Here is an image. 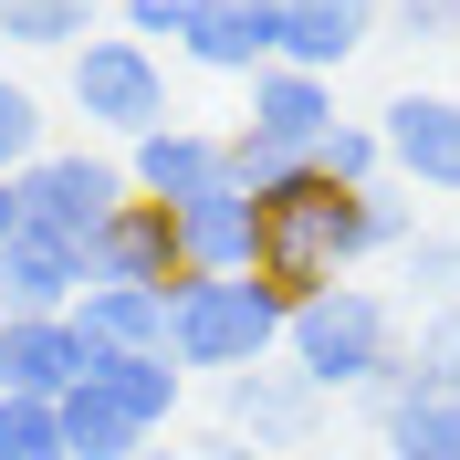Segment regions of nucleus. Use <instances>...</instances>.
<instances>
[{
  "label": "nucleus",
  "mask_w": 460,
  "mask_h": 460,
  "mask_svg": "<svg viewBox=\"0 0 460 460\" xmlns=\"http://www.w3.org/2000/svg\"><path fill=\"white\" fill-rule=\"evenodd\" d=\"M419 241V199H408L398 178H376V189H324L314 168L283 178L272 199H261V283L304 304V293H335L356 261H398Z\"/></svg>",
  "instance_id": "1"
},
{
  "label": "nucleus",
  "mask_w": 460,
  "mask_h": 460,
  "mask_svg": "<svg viewBox=\"0 0 460 460\" xmlns=\"http://www.w3.org/2000/svg\"><path fill=\"white\" fill-rule=\"evenodd\" d=\"M283 324H293V304L261 272H230V283L178 272L168 283V367L178 376H252L283 356Z\"/></svg>",
  "instance_id": "2"
},
{
  "label": "nucleus",
  "mask_w": 460,
  "mask_h": 460,
  "mask_svg": "<svg viewBox=\"0 0 460 460\" xmlns=\"http://www.w3.org/2000/svg\"><path fill=\"white\" fill-rule=\"evenodd\" d=\"M283 356H293V376H304V387H324V398H367L376 376H398L408 324H398V304H387V293L335 283V293H304V304H293Z\"/></svg>",
  "instance_id": "3"
},
{
  "label": "nucleus",
  "mask_w": 460,
  "mask_h": 460,
  "mask_svg": "<svg viewBox=\"0 0 460 460\" xmlns=\"http://www.w3.org/2000/svg\"><path fill=\"white\" fill-rule=\"evenodd\" d=\"M11 199H22V230H42L63 252H94V230L137 199V189H126V157H105V146H42L11 178Z\"/></svg>",
  "instance_id": "4"
},
{
  "label": "nucleus",
  "mask_w": 460,
  "mask_h": 460,
  "mask_svg": "<svg viewBox=\"0 0 460 460\" xmlns=\"http://www.w3.org/2000/svg\"><path fill=\"white\" fill-rule=\"evenodd\" d=\"M63 94H74V115H84L94 137H115V146H137V137H157L168 126V63L146 53V42H126V31H94L84 53L63 63Z\"/></svg>",
  "instance_id": "5"
},
{
  "label": "nucleus",
  "mask_w": 460,
  "mask_h": 460,
  "mask_svg": "<svg viewBox=\"0 0 460 460\" xmlns=\"http://www.w3.org/2000/svg\"><path fill=\"white\" fill-rule=\"evenodd\" d=\"M376 146L408 199H460V94H387Z\"/></svg>",
  "instance_id": "6"
},
{
  "label": "nucleus",
  "mask_w": 460,
  "mask_h": 460,
  "mask_svg": "<svg viewBox=\"0 0 460 460\" xmlns=\"http://www.w3.org/2000/svg\"><path fill=\"white\" fill-rule=\"evenodd\" d=\"M230 137H252V146H272V157H304V168H314V146L335 137V84H324V74H293V63H261Z\"/></svg>",
  "instance_id": "7"
},
{
  "label": "nucleus",
  "mask_w": 460,
  "mask_h": 460,
  "mask_svg": "<svg viewBox=\"0 0 460 460\" xmlns=\"http://www.w3.org/2000/svg\"><path fill=\"white\" fill-rule=\"evenodd\" d=\"M324 387H304L293 367H252V376H220V419H230V439H252V450H304V439L324 429Z\"/></svg>",
  "instance_id": "8"
},
{
  "label": "nucleus",
  "mask_w": 460,
  "mask_h": 460,
  "mask_svg": "<svg viewBox=\"0 0 460 460\" xmlns=\"http://www.w3.org/2000/svg\"><path fill=\"white\" fill-rule=\"evenodd\" d=\"M168 220H178V272H199V283L261 272V199L241 189V178L199 189V199H189V209H168Z\"/></svg>",
  "instance_id": "9"
},
{
  "label": "nucleus",
  "mask_w": 460,
  "mask_h": 460,
  "mask_svg": "<svg viewBox=\"0 0 460 460\" xmlns=\"http://www.w3.org/2000/svg\"><path fill=\"white\" fill-rule=\"evenodd\" d=\"M220 178H230V137H209V126H189V115H168L157 137L126 146V189L157 199V209H189L199 189H220Z\"/></svg>",
  "instance_id": "10"
},
{
  "label": "nucleus",
  "mask_w": 460,
  "mask_h": 460,
  "mask_svg": "<svg viewBox=\"0 0 460 460\" xmlns=\"http://www.w3.org/2000/svg\"><path fill=\"white\" fill-rule=\"evenodd\" d=\"M367 408H376L387 460H460V387H429L408 356H398V376L367 387Z\"/></svg>",
  "instance_id": "11"
},
{
  "label": "nucleus",
  "mask_w": 460,
  "mask_h": 460,
  "mask_svg": "<svg viewBox=\"0 0 460 460\" xmlns=\"http://www.w3.org/2000/svg\"><path fill=\"white\" fill-rule=\"evenodd\" d=\"M94 283H126V293H168L178 283V220L157 199H126L105 230H94V252H84V293Z\"/></svg>",
  "instance_id": "12"
},
{
  "label": "nucleus",
  "mask_w": 460,
  "mask_h": 460,
  "mask_svg": "<svg viewBox=\"0 0 460 460\" xmlns=\"http://www.w3.org/2000/svg\"><path fill=\"white\" fill-rule=\"evenodd\" d=\"M178 53L199 74H241L252 84L261 63H283V0H199L189 31H178Z\"/></svg>",
  "instance_id": "13"
},
{
  "label": "nucleus",
  "mask_w": 460,
  "mask_h": 460,
  "mask_svg": "<svg viewBox=\"0 0 460 460\" xmlns=\"http://www.w3.org/2000/svg\"><path fill=\"white\" fill-rule=\"evenodd\" d=\"M94 376L84 335H74V314H11L0 324V387L11 398H74Z\"/></svg>",
  "instance_id": "14"
},
{
  "label": "nucleus",
  "mask_w": 460,
  "mask_h": 460,
  "mask_svg": "<svg viewBox=\"0 0 460 460\" xmlns=\"http://www.w3.org/2000/svg\"><path fill=\"white\" fill-rule=\"evenodd\" d=\"M387 31V0H283V63L335 84L345 63Z\"/></svg>",
  "instance_id": "15"
},
{
  "label": "nucleus",
  "mask_w": 460,
  "mask_h": 460,
  "mask_svg": "<svg viewBox=\"0 0 460 460\" xmlns=\"http://www.w3.org/2000/svg\"><path fill=\"white\" fill-rule=\"evenodd\" d=\"M74 304H84V252L22 230V241L0 252V324L11 314H74Z\"/></svg>",
  "instance_id": "16"
},
{
  "label": "nucleus",
  "mask_w": 460,
  "mask_h": 460,
  "mask_svg": "<svg viewBox=\"0 0 460 460\" xmlns=\"http://www.w3.org/2000/svg\"><path fill=\"white\" fill-rule=\"evenodd\" d=\"M74 335H84V356H168V293L94 283L74 304Z\"/></svg>",
  "instance_id": "17"
},
{
  "label": "nucleus",
  "mask_w": 460,
  "mask_h": 460,
  "mask_svg": "<svg viewBox=\"0 0 460 460\" xmlns=\"http://www.w3.org/2000/svg\"><path fill=\"white\" fill-rule=\"evenodd\" d=\"M84 387H105V398L126 408L146 439H168V429H178V408H189V376H178L168 356H94Z\"/></svg>",
  "instance_id": "18"
},
{
  "label": "nucleus",
  "mask_w": 460,
  "mask_h": 460,
  "mask_svg": "<svg viewBox=\"0 0 460 460\" xmlns=\"http://www.w3.org/2000/svg\"><path fill=\"white\" fill-rule=\"evenodd\" d=\"M53 408H63V450H74V460H137V450H157L105 387H74V398H53Z\"/></svg>",
  "instance_id": "19"
},
{
  "label": "nucleus",
  "mask_w": 460,
  "mask_h": 460,
  "mask_svg": "<svg viewBox=\"0 0 460 460\" xmlns=\"http://www.w3.org/2000/svg\"><path fill=\"white\" fill-rule=\"evenodd\" d=\"M0 42H22V53H84L94 0H0Z\"/></svg>",
  "instance_id": "20"
},
{
  "label": "nucleus",
  "mask_w": 460,
  "mask_h": 460,
  "mask_svg": "<svg viewBox=\"0 0 460 460\" xmlns=\"http://www.w3.org/2000/svg\"><path fill=\"white\" fill-rule=\"evenodd\" d=\"M314 178H324V189H376V178H387V146H376V115H335V137L314 146Z\"/></svg>",
  "instance_id": "21"
},
{
  "label": "nucleus",
  "mask_w": 460,
  "mask_h": 460,
  "mask_svg": "<svg viewBox=\"0 0 460 460\" xmlns=\"http://www.w3.org/2000/svg\"><path fill=\"white\" fill-rule=\"evenodd\" d=\"M398 283H408L419 314H429V304H460V241L450 230H419V241L398 252Z\"/></svg>",
  "instance_id": "22"
},
{
  "label": "nucleus",
  "mask_w": 460,
  "mask_h": 460,
  "mask_svg": "<svg viewBox=\"0 0 460 460\" xmlns=\"http://www.w3.org/2000/svg\"><path fill=\"white\" fill-rule=\"evenodd\" d=\"M0 460H74V450H63V408L0 387Z\"/></svg>",
  "instance_id": "23"
},
{
  "label": "nucleus",
  "mask_w": 460,
  "mask_h": 460,
  "mask_svg": "<svg viewBox=\"0 0 460 460\" xmlns=\"http://www.w3.org/2000/svg\"><path fill=\"white\" fill-rule=\"evenodd\" d=\"M42 146H53V115H42V94L0 74V178H22Z\"/></svg>",
  "instance_id": "24"
},
{
  "label": "nucleus",
  "mask_w": 460,
  "mask_h": 460,
  "mask_svg": "<svg viewBox=\"0 0 460 460\" xmlns=\"http://www.w3.org/2000/svg\"><path fill=\"white\" fill-rule=\"evenodd\" d=\"M408 367L429 376V387H460V304H429L419 335H408Z\"/></svg>",
  "instance_id": "25"
},
{
  "label": "nucleus",
  "mask_w": 460,
  "mask_h": 460,
  "mask_svg": "<svg viewBox=\"0 0 460 460\" xmlns=\"http://www.w3.org/2000/svg\"><path fill=\"white\" fill-rule=\"evenodd\" d=\"M189 11H199V0H115V31H126V42H146V53H157V31H189Z\"/></svg>",
  "instance_id": "26"
},
{
  "label": "nucleus",
  "mask_w": 460,
  "mask_h": 460,
  "mask_svg": "<svg viewBox=\"0 0 460 460\" xmlns=\"http://www.w3.org/2000/svg\"><path fill=\"white\" fill-rule=\"evenodd\" d=\"M398 42H460V0H387Z\"/></svg>",
  "instance_id": "27"
},
{
  "label": "nucleus",
  "mask_w": 460,
  "mask_h": 460,
  "mask_svg": "<svg viewBox=\"0 0 460 460\" xmlns=\"http://www.w3.org/2000/svg\"><path fill=\"white\" fill-rule=\"evenodd\" d=\"M199 460H272V450H252V439H230V429H220V439H209Z\"/></svg>",
  "instance_id": "28"
},
{
  "label": "nucleus",
  "mask_w": 460,
  "mask_h": 460,
  "mask_svg": "<svg viewBox=\"0 0 460 460\" xmlns=\"http://www.w3.org/2000/svg\"><path fill=\"white\" fill-rule=\"evenodd\" d=\"M22 241V199H11V178H0V252Z\"/></svg>",
  "instance_id": "29"
},
{
  "label": "nucleus",
  "mask_w": 460,
  "mask_h": 460,
  "mask_svg": "<svg viewBox=\"0 0 460 460\" xmlns=\"http://www.w3.org/2000/svg\"><path fill=\"white\" fill-rule=\"evenodd\" d=\"M137 460H178V450H137Z\"/></svg>",
  "instance_id": "30"
}]
</instances>
